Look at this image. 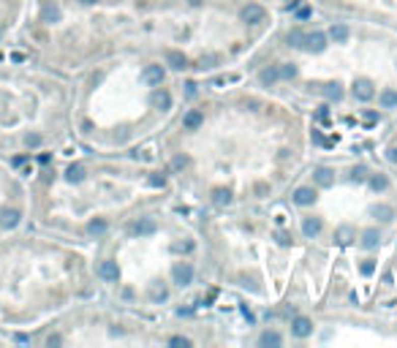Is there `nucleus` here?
I'll return each instance as SVG.
<instances>
[{
  "label": "nucleus",
  "instance_id": "nucleus-7",
  "mask_svg": "<svg viewBox=\"0 0 397 348\" xmlns=\"http://www.w3.org/2000/svg\"><path fill=\"white\" fill-rule=\"evenodd\" d=\"M19 210H14V207H3L0 210V226L3 228H14V226H19Z\"/></svg>",
  "mask_w": 397,
  "mask_h": 348
},
{
  "label": "nucleus",
  "instance_id": "nucleus-40",
  "mask_svg": "<svg viewBox=\"0 0 397 348\" xmlns=\"http://www.w3.org/2000/svg\"><path fill=\"white\" fill-rule=\"evenodd\" d=\"M150 185H153V188H163V177H150Z\"/></svg>",
  "mask_w": 397,
  "mask_h": 348
},
{
  "label": "nucleus",
  "instance_id": "nucleus-19",
  "mask_svg": "<svg viewBox=\"0 0 397 348\" xmlns=\"http://www.w3.org/2000/svg\"><path fill=\"white\" fill-rule=\"evenodd\" d=\"M329 38H332L335 44H346V41H348V27H346V25H332Z\"/></svg>",
  "mask_w": 397,
  "mask_h": 348
},
{
  "label": "nucleus",
  "instance_id": "nucleus-8",
  "mask_svg": "<svg viewBox=\"0 0 397 348\" xmlns=\"http://www.w3.org/2000/svg\"><path fill=\"white\" fill-rule=\"evenodd\" d=\"M294 201H297L299 207H310L316 201V191L313 188H297V191H294Z\"/></svg>",
  "mask_w": 397,
  "mask_h": 348
},
{
  "label": "nucleus",
  "instance_id": "nucleus-34",
  "mask_svg": "<svg viewBox=\"0 0 397 348\" xmlns=\"http://www.w3.org/2000/svg\"><path fill=\"white\" fill-rule=\"evenodd\" d=\"M359 270H362V275H373V272H376V264H373V261H362Z\"/></svg>",
  "mask_w": 397,
  "mask_h": 348
},
{
  "label": "nucleus",
  "instance_id": "nucleus-36",
  "mask_svg": "<svg viewBox=\"0 0 397 348\" xmlns=\"http://www.w3.org/2000/svg\"><path fill=\"white\" fill-rule=\"evenodd\" d=\"M169 343H172V345H190V340H188V337H182V335H177V337H172Z\"/></svg>",
  "mask_w": 397,
  "mask_h": 348
},
{
  "label": "nucleus",
  "instance_id": "nucleus-2",
  "mask_svg": "<svg viewBox=\"0 0 397 348\" xmlns=\"http://www.w3.org/2000/svg\"><path fill=\"white\" fill-rule=\"evenodd\" d=\"M172 278H174V283H177V286H188V283L193 280V267H190L188 261H182V264H174Z\"/></svg>",
  "mask_w": 397,
  "mask_h": 348
},
{
  "label": "nucleus",
  "instance_id": "nucleus-12",
  "mask_svg": "<svg viewBox=\"0 0 397 348\" xmlns=\"http://www.w3.org/2000/svg\"><path fill=\"white\" fill-rule=\"evenodd\" d=\"M166 63H169L174 71H182V68L188 66V57H185L182 52H174V49H172V52H166Z\"/></svg>",
  "mask_w": 397,
  "mask_h": 348
},
{
  "label": "nucleus",
  "instance_id": "nucleus-17",
  "mask_svg": "<svg viewBox=\"0 0 397 348\" xmlns=\"http://www.w3.org/2000/svg\"><path fill=\"white\" fill-rule=\"evenodd\" d=\"M66 180H68V183H82V180H84V166L82 163L68 166V169H66Z\"/></svg>",
  "mask_w": 397,
  "mask_h": 348
},
{
  "label": "nucleus",
  "instance_id": "nucleus-22",
  "mask_svg": "<svg viewBox=\"0 0 397 348\" xmlns=\"http://www.w3.org/2000/svg\"><path fill=\"white\" fill-rule=\"evenodd\" d=\"M302 231H305V237H316V234L321 231V220L319 218H305Z\"/></svg>",
  "mask_w": 397,
  "mask_h": 348
},
{
  "label": "nucleus",
  "instance_id": "nucleus-32",
  "mask_svg": "<svg viewBox=\"0 0 397 348\" xmlns=\"http://www.w3.org/2000/svg\"><path fill=\"white\" fill-rule=\"evenodd\" d=\"M348 177H351V183H364V180H367V171H364L362 166H356V169H351Z\"/></svg>",
  "mask_w": 397,
  "mask_h": 348
},
{
  "label": "nucleus",
  "instance_id": "nucleus-26",
  "mask_svg": "<svg viewBox=\"0 0 397 348\" xmlns=\"http://www.w3.org/2000/svg\"><path fill=\"white\" fill-rule=\"evenodd\" d=\"M302 44H305V33H302V30H291V33H289V46L302 49Z\"/></svg>",
  "mask_w": 397,
  "mask_h": 348
},
{
  "label": "nucleus",
  "instance_id": "nucleus-41",
  "mask_svg": "<svg viewBox=\"0 0 397 348\" xmlns=\"http://www.w3.org/2000/svg\"><path fill=\"white\" fill-rule=\"evenodd\" d=\"M364 120H367V123H376L378 114H376V112H367V114H364Z\"/></svg>",
  "mask_w": 397,
  "mask_h": 348
},
{
  "label": "nucleus",
  "instance_id": "nucleus-29",
  "mask_svg": "<svg viewBox=\"0 0 397 348\" xmlns=\"http://www.w3.org/2000/svg\"><path fill=\"white\" fill-rule=\"evenodd\" d=\"M386 185H389V180L384 177V174H376V177H370V188H373V191H386Z\"/></svg>",
  "mask_w": 397,
  "mask_h": 348
},
{
  "label": "nucleus",
  "instance_id": "nucleus-42",
  "mask_svg": "<svg viewBox=\"0 0 397 348\" xmlns=\"http://www.w3.org/2000/svg\"><path fill=\"white\" fill-rule=\"evenodd\" d=\"M204 3V0H190V6H202Z\"/></svg>",
  "mask_w": 397,
  "mask_h": 348
},
{
  "label": "nucleus",
  "instance_id": "nucleus-14",
  "mask_svg": "<svg viewBox=\"0 0 397 348\" xmlns=\"http://www.w3.org/2000/svg\"><path fill=\"white\" fill-rule=\"evenodd\" d=\"M316 183H319L321 188H329L332 183H335V171L327 169V166H321V169H316Z\"/></svg>",
  "mask_w": 397,
  "mask_h": 348
},
{
  "label": "nucleus",
  "instance_id": "nucleus-23",
  "mask_svg": "<svg viewBox=\"0 0 397 348\" xmlns=\"http://www.w3.org/2000/svg\"><path fill=\"white\" fill-rule=\"evenodd\" d=\"M106 231V220L104 218H95L87 223V234H93V237H98V234H104Z\"/></svg>",
  "mask_w": 397,
  "mask_h": 348
},
{
  "label": "nucleus",
  "instance_id": "nucleus-31",
  "mask_svg": "<svg viewBox=\"0 0 397 348\" xmlns=\"http://www.w3.org/2000/svg\"><path fill=\"white\" fill-rule=\"evenodd\" d=\"M150 297H153L155 302H163V299L169 297V291H166V286H153L150 288Z\"/></svg>",
  "mask_w": 397,
  "mask_h": 348
},
{
  "label": "nucleus",
  "instance_id": "nucleus-37",
  "mask_svg": "<svg viewBox=\"0 0 397 348\" xmlns=\"http://www.w3.org/2000/svg\"><path fill=\"white\" fill-rule=\"evenodd\" d=\"M297 17H299V19H307V17H310V9H307V6H302V9H299V6H297Z\"/></svg>",
  "mask_w": 397,
  "mask_h": 348
},
{
  "label": "nucleus",
  "instance_id": "nucleus-35",
  "mask_svg": "<svg viewBox=\"0 0 397 348\" xmlns=\"http://www.w3.org/2000/svg\"><path fill=\"white\" fill-rule=\"evenodd\" d=\"M25 144H27V147H36V144H41V136H38V133H30V136H25Z\"/></svg>",
  "mask_w": 397,
  "mask_h": 348
},
{
  "label": "nucleus",
  "instance_id": "nucleus-10",
  "mask_svg": "<svg viewBox=\"0 0 397 348\" xmlns=\"http://www.w3.org/2000/svg\"><path fill=\"white\" fill-rule=\"evenodd\" d=\"M98 275L104 280H117V278H120V270H117L115 261H101V264H98Z\"/></svg>",
  "mask_w": 397,
  "mask_h": 348
},
{
  "label": "nucleus",
  "instance_id": "nucleus-5",
  "mask_svg": "<svg viewBox=\"0 0 397 348\" xmlns=\"http://www.w3.org/2000/svg\"><path fill=\"white\" fill-rule=\"evenodd\" d=\"M302 49H307V52H324V49H327V36H324V33H310V36H305Z\"/></svg>",
  "mask_w": 397,
  "mask_h": 348
},
{
  "label": "nucleus",
  "instance_id": "nucleus-28",
  "mask_svg": "<svg viewBox=\"0 0 397 348\" xmlns=\"http://www.w3.org/2000/svg\"><path fill=\"white\" fill-rule=\"evenodd\" d=\"M277 79H280V76H277V66L261 71V82H264V84H272V82H277Z\"/></svg>",
  "mask_w": 397,
  "mask_h": 348
},
{
  "label": "nucleus",
  "instance_id": "nucleus-1",
  "mask_svg": "<svg viewBox=\"0 0 397 348\" xmlns=\"http://www.w3.org/2000/svg\"><path fill=\"white\" fill-rule=\"evenodd\" d=\"M240 17H242V22H248V25H259V22L267 19V11H264V6H259V3H248Z\"/></svg>",
  "mask_w": 397,
  "mask_h": 348
},
{
  "label": "nucleus",
  "instance_id": "nucleus-6",
  "mask_svg": "<svg viewBox=\"0 0 397 348\" xmlns=\"http://www.w3.org/2000/svg\"><path fill=\"white\" fill-rule=\"evenodd\" d=\"M354 96L359 98V101H370L373 96H376L370 79H356V82H354Z\"/></svg>",
  "mask_w": 397,
  "mask_h": 348
},
{
  "label": "nucleus",
  "instance_id": "nucleus-27",
  "mask_svg": "<svg viewBox=\"0 0 397 348\" xmlns=\"http://www.w3.org/2000/svg\"><path fill=\"white\" fill-rule=\"evenodd\" d=\"M212 201H215L218 207H223V204H229V201H232V193H229V191H223V188H218V191L212 193Z\"/></svg>",
  "mask_w": 397,
  "mask_h": 348
},
{
  "label": "nucleus",
  "instance_id": "nucleus-16",
  "mask_svg": "<svg viewBox=\"0 0 397 348\" xmlns=\"http://www.w3.org/2000/svg\"><path fill=\"white\" fill-rule=\"evenodd\" d=\"M321 93H324L329 101H340V98H343V87H340L337 82H327V84L321 87Z\"/></svg>",
  "mask_w": 397,
  "mask_h": 348
},
{
  "label": "nucleus",
  "instance_id": "nucleus-20",
  "mask_svg": "<svg viewBox=\"0 0 397 348\" xmlns=\"http://www.w3.org/2000/svg\"><path fill=\"white\" fill-rule=\"evenodd\" d=\"M41 19L44 22H60V9L54 3H46L41 9Z\"/></svg>",
  "mask_w": 397,
  "mask_h": 348
},
{
  "label": "nucleus",
  "instance_id": "nucleus-21",
  "mask_svg": "<svg viewBox=\"0 0 397 348\" xmlns=\"http://www.w3.org/2000/svg\"><path fill=\"white\" fill-rule=\"evenodd\" d=\"M378 104L384 106V109H394L397 106V90H384L378 96Z\"/></svg>",
  "mask_w": 397,
  "mask_h": 348
},
{
  "label": "nucleus",
  "instance_id": "nucleus-39",
  "mask_svg": "<svg viewBox=\"0 0 397 348\" xmlns=\"http://www.w3.org/2000/svg\"><path fill=\"white\" fill-rule=\"evenodd\" d=\"M185 163H188V158H182V155H180V158H174V163H172V166H174V169H182Z\"/></svg>",
  "mask_w": 397,
  "mask_h": 348
},
{
  "label": "nucleus",
  "instance_id": "nucleus-24",
  "mask_svg": "<svg viewBox=\"0 0 397 348\" xmlns=\"http://www.w3.org/2000/svg\"><path fill=\"white\" fill-rule=\"evenodd\" d=\"M277 76L280 79H294L297 76V66H294V63H280V66H277Z\"/></svg>",
  "mask_w": 397,
  "mask_h": 348
},
{
  "label": "nucleus",
  "instance_id": "nucleus-30",
  "mask_svg": "<svg viewBox=\"0 0 397 348\" xmlns=\"http://www.w3.org/2000/svg\"><path fill=\"white\" fill-rule=\"evenodd\" d=\"M261 345H280V335H275V332H264V335L259 337Z\"/></svg>",
  "mask_w": 397,
  "mask_h": 348
},
{
  "label": "nucleus",
  "instance_id": "nucleus-11",
  "mask_svg": "<svg viewBox=\"0 0 397 348\" xmlns=\"http://www.w3.org/2000/svg\"><path fill=\"white\" fill-rule=\"evenodd\" d=\"M150 104L155 109H169L172 106V96L166 90H153V96H150Z\"/></svg>",
  "mask_w": 397,
  "mask_h": 348
},
{
  "label": "nucleus",
  "instance_id": "nucleus-9",
  "mask_svg": "<svg viewBox=\"0 0 397 348\" xmlns=\"http://www.w3.org/2000/svg\"><path fill=\"white\" fill-rule=\"evenodd\" d=\"M291 332H294L297 337H307V335L313 332V324L307 321L305 315H297V318H294V324H291Z\"/></svg>",
  "mask_w": 397,
  "mask_h": 348
},
{
  "label": "nucleus",
  "instance_id": "nucleus-15",
  "mask_svg": "<svg viewBox=\"0 0 397 348\" xmlns=\"http://www.w3.org/2000/svg\"><path fill=\"white\" fill-rule=\"evenodd\" d=\"M370 215H373V218H378V220H384V223H389V220L394 218V210H392V207H386V204H376V207L370 210Z\"/></svg>",
  "mask_w": 397,
  "mask_h": 348
},
{
  "label": "nucleus",
  "instance_id": "nucleus-44",
  "mask_svg": "<svg viewBox=\"0 0 397 348\" xmlns=\"http://www.w3.org/2000/svg\"><path fill=\"white\" fill-rule=\"evenodd\" d=\"M0 36H3V33H0Z\"/></svg>",
  "mask_w": 397,
  "mask_h": 348
},
{
  "label": "nucleus",
  "instance_id": "nucleus-3",
  "mask_svg": "<svg viewBox=\"0 0 397 348\" xmlns=\"http://www.w3.org/2000/svg\"><path fill=\"white\" fill-rule=\"evenodd\" d=\"M163 76H166V71H163L161 66H147L145 71H141V82L150 84V87L161 84V82H163Z\"/></svg>",
  "mask_w": 397,
  "mask_h": 348
},
{
  "label": "nucleus",
  "instance_id": "nucleus-4",
  "mask_svg": "<svg viewBox=\"0 0 397 348\" xmlns=\"http://www.w3.org/2000/svg\"><path fill=\"white\" fill-rule=\"evenodd\" d=\"M131 231L136 234V237H150V234H155L158 231V223L153 218H139L136 223L131 226Z\"/></svg>",
  "mask_w": 397,
  "mask_h": 348
},
{
  "label": "nucleus",
  "instance_id": "nucleus-43",
  "mask_svg": "<svg viewBox=\"0 0 397 348\" xmlns=\"http://www.w3.org/2000/svg\"><path fill=\"white\" fill-rule=\"evenodd\" d=\"M79 3H95V0H79Z\"/></svg>",
  "mask_w": 397,
  "mask_h": 348
},
{
  "label": "nucleus",
  "instance_id": "nucleus-18",
  "mask_svg": "<svg viewBox=\"0 0 397 348\" xmlns=\"http://www.w3.org/2000/svg\"><path fill=\"white\" fill-rule=\"evenodd\" d=\"M354 237H356V231H354L351 226H340L337 231H335V242H337V245H348Z\"/></svg>",
  "mask_w": 397,
  "mask_h": 348
},
{
  "label": "nucleus",
  "instance_id": "nucleus-25",
  "mask_svg": "<svg viewBox=\"0 0 397 348\" xmlns=\"http://www.w3.org/2000/svg\"><path fill=\"white\" fill-rule=\"evenodd\" d=\"M378 240H381V237H378L376 228H367V231L362 234V245H364V248H376Z\"/></svg>",
  "mask_w": 397,
  "mask_h": 348
},
{
  "label": "nucleus",
  "instance_id": "nucleus-38",
  "mask_svg": "<svg viewBox=\"0 0 397 348\" xmlns=\"http://www.w3.org/2000/svg\"><path fill=\"white\" fill-rule=\"evenodd\" d=\"M386 158H389L392 163H397V147H389V150H386Z\"/></svg>",
  "mask_w": 397,
  "mask_h": 348
},
{
  "label": "nucleus",
  "instance_id": "nucleus-13",
  "mask_svg": "<svg viewBox=\"0 0 397 348\" xmlns=\"http://www.w3.org/2000/svg\"><path fill=\"white\" fill-rule=\"evenodd\" d=\"M202 123H204V114L198 112V109H193V112H188L185 117H182V125H185L188 131H196Z\"/></svg>",
  "mask_w": 397,
  "mask_h": 348
},
{
  "label": "nucleus",
  "instance_id": "nucleus-33",
  "mask_svg": "<svg viewBox=\"0 0 397 348\" xmlns=\"http://www.w3.org/2000/svg\"><path fill=\"white\" fill-rule=\"evenodd\" d=\"M215 63H218V57H202V60H198V68H212V66H215Z\"/></svg>",
  "mask_w": 397,
  "mask_h": 348
}]
</instances>
